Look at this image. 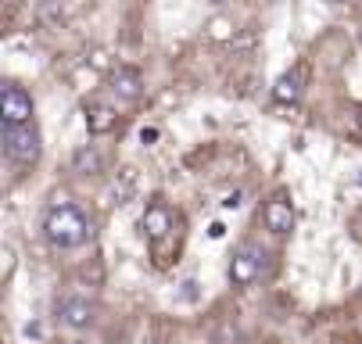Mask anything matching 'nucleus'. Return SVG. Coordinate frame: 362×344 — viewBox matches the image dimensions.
Segmentation results:
<instances>
[{
	"label": "nucleus",
	"instance_id": "1",
	"mask_svg": "<svg viewBox=\"0 0 362 344\" xmlns=\"http://www.w3.org/2000/svg\"><path fill=\"white\" fill-rule=\"evenodd\" d=\"M43 233L54 248H79V244L90 237V219L76 205H58L43 219Z\"/></svg>",
	"mask_w": 362,
	"mask_h": 344
},
{
	"label": "nucleus",
	"instance_id": "2",
	"mask_svg": "<svg viewBox=\"0 0 362 344\" xmlns=\"http://www.w3.org/2000/svg\"><path fill=\"white\" fill-rule=\"evenodd\" d=\"M43 151L40 143V129L29 122V126H4V155L18 165H33Z\"/></svg>",
	"mask_w": 362,
	"mask_h": 344
},
{
	"label": "nucleus",
	"instance_id": "3",
	"mask_svg": "<svg viewBox=\"0 0 362 344\" xmlns=\"http://www.w3.org/2000/svg\"><path fill=\"white\" fill-rule=\"evenodd\" d=\"M0 122L4 126H29L33 122V97L15 83H8L4 93H0Z\"/></svg>",
	"mask_w": 362,
	"mask_h": 344
},
{
	"label": "nucleus",
	"instance_id": "4",
	"mask_svg": "<svg viewBox=\"0 0 362 344\" xmlns=\"http://www.w3.org/2000/svg\"><path fill=\"white\" fill-rule=\"evenodd\" d=\"M262 251L255 248V244H244L240 251H233V262H230V283L237 287H247L258 273H262Z\"/></svg>",
	"mask_w": 362,
	"mask_h": 344
},
{
	"label": "nucleus",
	"instance_id": "5",
	"mask_svg": "<svg viewBox=\"0 0 362 344\" xmlns=\"http://www.w3.org/2000/svg\"><path fill=\"white\" fill-rule=\"evenodd\" d=\"M112 93L119 97V101H126V105L140 101V93H144V76H140L136 69H119V72H112Z\"/></svg>",
	"mask_w": 362,
	"mask_h": 344
},
{
	"label": "nucleus",
	"instance_id": "6",
	"mask_svg": "<svg viewBox=\"0 0 362 344\" xmlns=\"http://www.w3.org/2000/svg\"><path fill=\"white\" fill-rule=\"evenodd\" d=\"M140 226H144V233H147L151 240H162V237L173 230V212H169L162 201H154V205H147V212H144Z\"/></svg>",
	"mask_w": 362,
	"mask_h": 344
},
{
	"label": "nucleus",
	"instance_id": "7",
	"mask_svg": "<svg viewBox=\"0 0 362 344\" xmlns=\"http://www.w3.org/2000/svg\"><path fill=\"white\" fill-rule=\"evenodd\" d=\"M262 219H266V226H269L273 233H291V230H294V208H291L287 198H273V201L266 205Z\"/></svg>",
	"mask_w": 362,
	"mask_h": 344
},
{
	"label": "nucleus",
	"instance_id": "8",
	"mask_svg": "<svg viewBox=\"0 0 362 344\" xmlns=\"http://www.w3.org/2000/svg\"><path fill=\"white\" fill-rule=\"evenodd\" d=\"M115 122H119V112L112 105H100V101L97 105H86V129H90V136L112 133Z\"/></svg>",
	"mask_w": 362,
	"mask_h": 344
},
{
	"label": "nucleus",
	"instance_id": "9",
	"mask_svg": "<svg viewBox=\"0 0 362 344\" xmlns=\"http://www.w3.org/2000/svg\"><path fill=\"white\" fill-rule=\"evenodd\" d=\"M301 90H305V72L301 69H291V72H284L273 83V97H276L280 105H294L298 97H301Z\"/></svg>",
	"mask_w": 362,
	"mask_h": 344
},
{
	"label": "nucleus",
	"instance_id": "10",
	"mask_svg": "<svg viewBox=\"0 0 362 344\" xmlns=\"http://www.w3.org/2000/svg\"><path fill=\"white\" fill-rule=\"evenodd\" d=\"M58 312H62V323H69L76 330H86L93 323V305L86 298H65Z\"/></svg>",
	"mask_w": 362,
	"mask_h": 344
},
{
	"label": "nucleus",
	"instance_id": "11",
	"mask_svg": "<svg viewBox=\"0 0 362 344\" xmlns=\"http://www.w3.org/2000/svg\"><path fill=\"white\" fill-rule=\"evenodd\" d=\"M72 169L83 172V176H90V172H100V169H105V158H100V151H97L93 143H86V147H79V151L72 155Z\"/></svg>",
	"mask_w": 362,
	"mask_h": 344
},
{
	"label": "nucleus",
	"instance_id": "12",
	"mask_svg": "<svg viewBox=\"0 0 362 344\" xmlns=\"http://www.w3.org/2000/svg\"><path fill=\"white\" fill-rule=\"evenodd\" d=\"M133 190H136V169H133V165H126V169L115 176V183H112V198H115V205H122Z\"/></svg>",
	"mask_w": 362,
	"mask_h": 344
},
{
	"label": "nucleus",
	"instance_id": "13",
	"mask_svg": "<svg viewBox=\"0 0 362 344\" xmlns=\"http://www.w3.org/2000/svg\"><path fill=\"white\" fill-rule=\"evenodd\" d=\"M15 266H18V255H15L11 244H4V248H0V280H11Z\"/></svg>",
	"mask_w": 362,
	"mask_h": 344
},
{
	"label": "nucleus",
	"instance_id": "14",
	"mask_svg": "<svg viewBox=\"0 0 362 344\" xmlns=\"http://www.w3.org/2000/svg\"><path fill=\"white\" fill-rule=\"evenodd\" d=\"M86 61H90L93 69H100V72H105V69H112V61H108V51H100V47H93V51L86 54Z\"/></svg>",
	"mask_w": 362,
	"mask_h": 344
},
{
	"label": "nucleus",
	"instance_id": "15",
	"mask_svg": "<svg viewBox=\"0 0 362 344\" xmlns=\"http://www.w3.org/2000/svg\"><path fill=\"white\" fill-rule=\"evenodd\" d=\"M212 36H216V40H230V36H233V25H230L226 18H216V22H212Z\"/></svg>",
	"mask_w": 362,
	"mask_h": 344
},
{
	"label": "nucleus",
	"instance_id": "16",
	"mask_svg": "<svg viewBox=\"0 0 362 344\" xmlns=\"http://www.w3.org/2000/svg\"><path fill=\"white\" fill-rule=\"evenodd\" d=\"M158 136H162V129H158V126H144V129H140V143H147V147H151L154 140H158Z\"/></svg>",
	"mask_w": 362,
	"mask_h": 344
},
{
	"label": "nucleus",
	"instance_id": "17",
	"mask_svg": "<svg viewBox=\"0 0 362 344\" xmlns=\"http://www.w3.org/2000/svg\"><path fill=\"white\" fill-rule=\"evenodd\" d=\"M223 208H240V190L226 194V198H223Z\"/></svg>",
	"mask_w": 362,
	"mask_h": 344
},
{
	"label": "nucleus",
	"instance_id": "18",
	"mask_svg": "<svg viewBox=\"0 0 362 344\" xmlns=\"http://www.w3.org/2000/svg\"><path fill=\"white\" fill-rule=\"evenodd\" d=\"M209 233H212V237H216V240H219V237H223V233H226V226H223V223H212V230H209Z\"/></svg>",
	"mask_w": 362,
	"mask_h": 344
},
{
	"label": "nucleus",
	"instance_id": "19",
	"mask_svg": "<svg viewBox=\"0 0 362 344\" xmlns=\"http://www.w3.org/2000/svg\"><path fill=\"white\" fill-rule=\"evenodd\" d=\"M140 344H158V340H140Z\"/></svg>",
	"mask_w": 362,
	"mask_h": 344
},
{
	"label": "nucleus",
	"instance_id": "20",
	"mask_svg": "<svg viewBox=\"0 0 362 344\" xmlns=\"http://www.w3.org/2000/svg\"><path fill=\"white\" fill-rule=\"evenodd\" d=\"M358 126H362V112H358Z\"/></svg>",
	"mask_w": 362,
	"mask_h": 344
},
{
	"label": "nucleus",
	"instance_id": "21",
	"mask_svg": "<svg viewBox=\"0 0 362 344\" xmlns=\"http://www.w3.org/2000/svg\"><path fill=\"white\" fill-rule=\"evenodd\" d=\"M358 186H362V176H358Z\"/></svg>",
	"mask_w": 362,
	"mask_h": 344
},
{
	"label": "nucleus",
	"instance_id": "22",
	"mask_svg": "<svg viewBox=\"0 0 362 344\" xmlns=\"http://www.w3.org/2000/svg\"><path fill=\"white\" fill-rule=\"evenodd\" d=\"M72 344H83V340H72Z\"/></svg>",
	"mask_w": 362,
	"mask_h": 344
}]
</instances>
